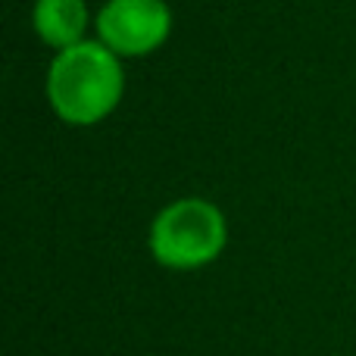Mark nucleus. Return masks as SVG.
I'll return each mask as SVG.
<instances>
[{"instance_id":"obj_3","label":"nucleus","mask_w":356,"mask_h":356,"mask_svg":"<svg viewBox=\"0 0 356 356\" xmlns=\"http://www.w3.org/2000/svg\"><path fill=\"white\" fill-rule=\"evenodd\" d=\"M172 31V13L163 0H106L97 13V35L116 56H144Z\"/></svg>"},{"instance_id":"obj_4","label":"nucleus","mask_w":356,"mask_h":356,"mask_svg":"<svg viewBox=\"0 0 356 356\" xmlns=\"http://www.w3.org/2000/svg\"><path fill=\"white\" fill-rule=\"evenodd\" d=\"M88 25L85 0H38L35 3V29L50 47H72L81 41Z\"/></svg>"},{"instance_id":"obj_2","label":"nucleus","mask_w":356,"mask_h":356,"mask_svg":"<svg viewBox=\"0 0 356 356\" xmlns=\"http://www.w3.org/2000/svg\"><path fill=\"white\" fill-rule=\"evenodd\" d=\"M228 241L225 216L209 200H175L150 228V250L169 269H200L213 263Z\"/></svg>"},{"instance_id":"obj_1","label":"nucleus","mask_w":356,"mask_h":356,"mask_svg":"<svg viewBox=\"0 0 356 356\" xmlns=\"http://www.w3.org/2000/svg\"><path fill=\"white\" fill-rule=\"evenodd\" d=\"M125 79L119 56L104 41H79L60 50L47 72V97L56 116L72 125L106 119L122 100Z\"/></svg>"}]
</instances>
